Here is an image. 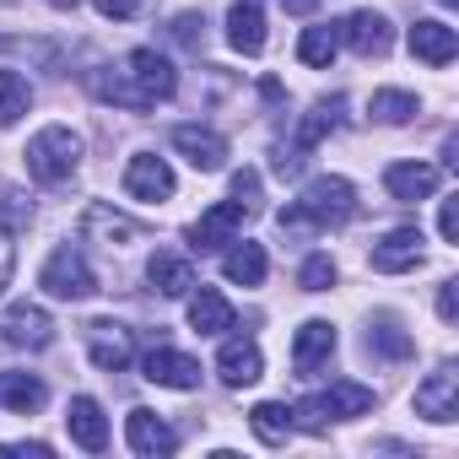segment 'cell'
Listing matches in <instances>:
<instances>
[{
  "instance_id": "cell-1",
  "label": "cell",
  "mask_w": 459,
  "mask_h": 459,
  "mask_svg": "<svg viewBox=\"0 0 459 459\" xmlns=\"http://www.w3.org/2000/svg\"><path fill=\"white\" fill-rule=\"evenodd\" d=\"M92 92L103 103H114V108H135L141 114V108H152V103H162V98L178 92V71L157 49H130L119 71L108 65V71L92 76Z\"/></svg>"
},
{
  "instance_id": "cell-2",
  "label": "cell",
  "mask_w": 459,
  "mask_h": 459,
  "mask_svg": "<svg viewBox=\"0 0 459 459\" xmlns=\"http://www.w3.org/2000/svg\"><path fill=\"white\" fill-rule=\"evenodd\" d=\"M351 216H357V189H351V178L319 173V178L303 184V195H298L276 221H281V233H308V227H341V221H351Z\"/></svg>"
},
{
  "instance_id": "cell-3",
  "label": "cell",
  "mask_w": 459,
  "mask_h": 459,
  "mask_svg": "<svg viewBox=\"0 0 459 459\" xmlns=\"http://www.w3.org/2000/svg\"><path fill=\"white\" fill-rule=\"evenodd\" d=\"M28 173L39 178V184H60V178H71L76 173V162H82V135L71 130V125H44L33 141H28Z\"/></svg>"
},
{
  "instance_id": "cell-4",
  "label": "cell",
  "mask_w": 459,
  "mask_h": 459,
  "mask_svg": "<svg viewBox=\"0 0 459 459\" xmlns=\"http://www.w3.org/2000/svg\"><path fill=\"white\" fill-rule=\"evenodd\" d=\"M39 287H44L49 298H60V303H82V298L98 292V276H92V265H87V255H82L76 244H60V249L44 260Z\"/></svg>"
},
{
  "instance_id": "cell-5",
  "label": "cell",
  "mask_w": 459,
  "mask_h": 459,
  "mask_svg": "<svg viewBox=\"0 0 459 459\" xmlns=\"http://www.w3.org/2000/svg\"><path fill=\"white\" fill-rule=\"evenodd\" d=\"M0 341L17 346V351H44L55 341V319L39 303H12L6 319H0Z\"/></svg>"
},
{
  "instance_id": "cell-6",
  "label": "cell",
  "mask_w": 459,
  "mask_h": 459,
  "mask_svg": "<svg viewBox=\"0 0 459 459\" xmlns=\"http://www.w3.org/2000/svg\"><path fill=\"white\" fill-rule=\"evenodd\" d=\"M249 221V205L244 200H216L211 211H200V221L189 227V244L195 249H221L238 238V227Z\"/></svg>"
},
{
  "instance_id": "cell-7",
  "label": "cell",
  "mask_w": 459,
  "mask_h": 459,
  "mask_svg": "<svg viewBox=\"0 0 459 459\" xmlns=\"http://www.w3.org/2000/svg\"><path fill=\"white\" fill-rule=\"evenodd\" d=\"M341 44H351L362 60H384L389 44H394L389 17H384V12H351V17L341 22Z\"/></svg>"
},
{
  "instance_id": "cell-8",
  "label": "cell",
  "mask_w": 459,
  "mask_h": 459,
  "mask_svg": "<svg viewBox=\"0 0 459 459\" xmlns=\"http://www.w3.org/2000/svg\"><path fill=\"white\" fill-rule=\"evenodd\" d=\"M416 416H427V421L459 416V373L454 368H437V373H427V384H416Z\"/></svg>"
},
{
  "instance_id": "cell-9",
  "label": "cell",
  "mask_w": 459,
  "mask_h": 459,
  "mask_svg": "<svg viewBox=\"0 0 459 459\" xmlns=\"http://www.w3.org/2000/svg\"><path fill=\"white\" fill-rule=\"evenodd\" d=\"M216 373H221L227 389H244V384H255V378L265 373V357H260L255 341L233 335V341H221V351H216Z\"/></svg>"
},
{
  "instance_id": "cell-10",
  "label": "cell",
  "mask_w": 459,
  "mask_h": 459,
  "mask_svg": "<svg viewBox=\"0 0 459 459\" xmlns=\"http://www.w3.org/2000/svg\"><path fill=\"white\" fill-rule=\"evenodd\" d=\"M125 195H130V200H168V195H173V168H168L162 157H152V152L130 157V168H125Z\"/></svg>"
},
{
  "instance_id": "cell-11",
  "label": "cell",
  "mask_w": 459,
  "mask_h": 459,
  "mask_svg": "<svg viewBox=\"0 0 459 459\" xmlns=\"http://www.w3.org/2000/svg\"><path fill=\"white\" fill-rule=\"evenodd\" d=\"M87 351L103 373H125L130 368V330L114 325V319H92L87 325Z\"/></svg>"
},
{
  "instance_id": "cell-12",
  "label": "cell",
  "mask_w": 459,
  "mask_h": 459,
  "mask_svg": "<svg viewBox=\"0 0 459 459\" xmlns=\"http://www.w3.org/2000/svg\"><path fill=\"white\" fill-rule=\"evenodd\" d=\"M330 357H335V325H330V319H308V325L298 330V341H292V368H298L303 378H314Z\"/></svg>"
},
{
  "instance_id": "cell-13",
  "label": "cell",
  "mask_w": 459,
  "mask_h": 459,
  "mask_svg": "<svg viewBox=\"0 0 459 459\" xmlns=\"http://www.w3.org/2000/svg\"><path fill=\"white\" fill-rule=\"evenodd\" d=\"M141 368H146V378L162 384V389H200V362L184 357V351H173V346H152Z\"/></svg>"
},
{
  "instance_id": "cell-14",
  "label": "cell",
  "mask_w": 459,
  "mask_h": 459,
  "mask_svg": "<svg viewBox=\"0 0 459 459\" xmlns=\"http://www.w3.org/2000/svg\"><path fill=\"white\" fill-rule=\"evenodd\" d=\"M65 427H71V443L87 448V454H103L108 448V421H103V405L92 394H76L65 405Z\"/></svg>"
},
{
  "instance_id": "cell-15",
  "label": "cell",
  "mask_w": 459,
  "mask_h": 459,
  "mask_svg": "<svg viewBox=\"0 0 459 459\" xmlns=\"http://www.w3.org/2000/svg\"><path fill=\"white\" fill-rule=\"evenodd\" d=\"M411 265H421V227H394V233H384L373 244V271L400 276Z\"/></svg>"
},
{
  "instance_id": "cell-16",
  "label": "cell",
  "mask_w": 459,
  "mask_h": 459,
  "mask_svg": "<svg viewBox=\"0 0 459 459\" xmlns=\"http://www.w3.org/2000/svg\"><path fill=\"white\" fill-rule=\"evenodd\" d=\"M411 55H416L421 65L443 71V65L459 55V33H454L448 22H432V17H427V22H416V28H411Z\"/></svg>"
},
{
  "instance_id": "cell-17",
  "label": "cell",
  "mask_w": 459,
  "mask_h": 459,
  "mask_svg": "<svg viewBox=\"0 0 459 459\" xmlns=\"http://www.w3.org/2000/svg\"><path fill=\"white\" fill-rule=\"evenodd\" d=\"M173 146L189 157V168H200V173H216L221 162H227V141L216 135V130H205V125H178L173 130Z\"/></svg>"
},
{
  "instance_id": "cell-18",
  "label": "cell",
  "mask_w": 459,
  "mask_h": 459,
  "mask_svg": "<svg viewBox=\"0 0 459 459\" xmlns=\"http://www.w3.org/2000/svg\"><path fill=\"white\" fill-rule=\"evenodd\" d=\"M125 437H130V448H135V454H146V459L173 454V443H178V437H173V427H168L157 411H141V405L125 416Z\"/></svg>"
},
{
  "instance_id": "cell-19",
  "label": "cell",
  "mask_w": 459,
  "mask_h": 459,
  "mask_svg": "<svg viewBox=\"0 0 459 459\" xmlns=\"http://www.w3.org/2000/svg\"><path fill=\"white\" fill-rule=\"evenodd\" d=\"M384 189L394 200H427L437 189V168L432 162H389L384 168Z\"/></svg>"
},
{
  "instance_id": "cell-20",
  "label": "cell",
  "mask_w": 459,
  "mask_h": 459,
  "mask_svg": "<svg viewBox=\"0 0 459 459\" xmlns=\"http://www.w3.org/2000/svg\"><path fill=\"white\" fill-rule=\"evenodd\" d=\"M341 114H346V98H325V103H314V108H308V114L298 119L292 152H303V157H308V152H314V146H319V141H325V135H330L335 125H341Z\"/></svg>"
},
{
  "instance_id": "cell-21",
  "label": "cell",
  "mask_w": 459,
  "mask_h": 459,
  "mask_svg": "<svg viewBox=\"0 0 459 459\" xmlns=\"http://www.w3.org/2000/svg\"><path fill=\"white\" fill-rule=\"evenodd\" d=\"M146 276H152V287L162 298H189V287H195V265L184 255H173V249H157L152 265H146Z\"/></svg>"
},
{
  "instance_id": "cell-22",
  "label": "cell",
  "mask_w": 459,
  "mask_h": 459,
  "mask_svg": "<svg viewBox=\"0 0 459 459\" xmlns=\"http://www.w3.org/2000/svg\"><path fill=\"white\" fill-rule=\"evenodd\" d=\"M189 330H200V335H227V330H233V303H227L216 287H200V292L189 298Z\"/></svg>"
},
{
  "instance_id": "cell-23",
  "label": "cell",
  "mask_w": 459,
  "mask_h": 459,
  "mask_svg": "<svg viewBox=\"0 0 459 459\" xmlns=\"http://www.w3.org/2000/svg\"><path fill=\"white\" fill-rule=\"evenodd\" d=\"M227 44H233L238 55H260L265 49V17L255 0H238L233 12H227Z\"/></svg>"
},
{
  "instance_id": "cell-24",
  "label": "cell",
  "mask_w": 459,
  "mask_h": 459,
  "mask_svg": "<svg viewBox=\"0 0 459 459\" xmlns=\"http://www.w3.org/2000/svg\"><path fill=\"white\" fill-rule=\"evenodd\" d=\"M44 400H49V389H44L39 373H0V405H6V411L33 416Z\"/></svg>"
},
{
  "instance_id": "cell-25",
  "label": "cell",
  "mask_w": 459,
  "mask_h": 459,
  "mask_svg": "<svg viewBox=\"0 0 459 459\" xmlns=\"http://www.w3.org/2000/svg\"><path fill=\"white\" fill-rule=\"evenodd\" d=\"M221 276L227 281H233V287H260L265 281V249L260 244H233V249H227V260H221Z\"/></svg>"
},
{
  "instance_id": "cell-26",
  "label": "cell",
  "mask_w": 459,
  "mask_h": 459,
  "mask_svg": "<svg viewBox=\"0 0 459 459\" xmlns=\"http://www.w3.org/2000/svg\"><path fill=\"white\" fill-rule=\"evenodd\" d=\"M341 55V22H325V28H303L298 39V60L314 65V71H330V60Z\"/></svg>"
},
{
  "instance_id": "cell-27",
  "label": "cell",
  "mask_w": 459,
  "mask_h": 459,
  "mask_svg": "<svg viewBox=\"0 0 459 459\" xmlns=\"http://www.w3.org/2000/svg\"><path fill=\"white\" fill-rule=\"evenodd\" d=\"M82 227H87L92 238H108V244H135V238H141V221H130V216H119V211H108V205H87Z\"/></svg>"
},
{
  "instance_id": "cell-28",
  "label": "cell",
  "mask_w": 459,
  "mask_h": 459,
  "mask_svg": "<svg viewBox=\"0 0 459 459\" xmlns=\"http://www.w3.org/2000/svg\"><path fill=\"white\" fill-rule=\"evenodd\" d=\"M28 108H33V87H28V76H22V71H0V130L17 125Z\"/></svg>"
},
{
  "instance_id": "cell-29",
  "label": "cell",
  "mask_w": 459,
  "mask_h": 459,
  "mask_svg": "<svg viewBox=\"0 0 459 459\" xmlns=\"http://www.w3.org/2000/svg\"><path fill=\"white\" fill-rule=\"evenodd\" d=\"M249 427H255V437L260 443H287V432H292V411L287 405H276V400H260L255 411H249Z\"/></svg>"
},
{
  "instance_id": "cell-30",
  "label": "cell",
  "mask_w": 459,
  "mask_h": 459,
  "mask_svg": "<svg viewBox=\"0 0 459 459\" xmlns=\"http://www.w3.org/2000/svg\"><path fill=\"white\" fill-rule=\"evenodd\" d=\"M416 92H400V87H384V92H373V103H368V114L378 119V125H405V119H416Z\"/></svg>"
},
{
  "instance_id": "cell-31",
  "label": "cell",
  "mask_w": 459,
  "mask_h": 459,
  "mask_svg": "<svg viewBox=\"0 0 459 459\" xmlns=\"http://www.w3.org/2000/svg\"><path fill=\"white\" fill-rule=\"evenodd\" d=\"M325 405H330V416H368V411H373V389L341 378V384L325 389Z\"/></svg>"
},
{
  "instance_id": "cell-32",
  "label": "cell",
  "mask_w": 459,
  "mask_h": 459,
  "mask_svg": "<svg viewBox=\"0 0 459 459\" xmlns=\"http://www.w3.org/2000/svg\"><path fill=\"white\" fill-rule=\"evenodd\" d=\"M368 346H373V351H384V357H394V362L416 351V341H411L394 319H378V330H368Z\"/></svg>"
},
{
  "instance_id": "cell-33",
  "label": "cell",
  "mask_w": 459,
  "mask_h": 459,
  "mask_svg": "<svg viewBox=\"0 0 459 459\" xmlns=\"http://www.w3.org/2000/svg\"><path fill=\"white\" fill-rule=\"evenodd\" d=\"M298 287H303V292H330V287H335V260H330V255H308L303 271H298Z\"/></svg>"
},
{
  "instance_id": "cell-34",
  "label": "cell",
  "mask_w": 459,
  "mask_h": 459,
  "mask_svg": "<svg viewBox=\"0 0 459 459\" xmlns=\"http://www.w3.org/2000/svg\"><path fill=\"white\" fill-rule=\"evenodd\" d=\"M330 405H325V394H308V400H298L292 405V427H303V432H330Z\"/></svg>"
},
{
  "instance_id": "cell-35",
  "label": "cell",
  "mask_w": 459,
  "mask_h": 459,
  "mask_svg": "<svg viewBox=\"0 0 459 459\" xmlns=\"http://www.w3.org/2000/svg\"><path fill=\"white\" fill-rule=\"evenodd\" d=\"M28 221H33L28 195H22V189H0V227H6V233H22Z\"/></svg>"
},
{
  "instance_id": "cell-36",
  "label": "cell",
  "mask_w": 459,
  "mask_h": 459,
  "mask_svg": "<svg viewBox=\"0 0 459 459\" xmlns=\"http://www.w3.org/2000/svg\"><path fill=\"white\" fill-rule=\"evenodd\" d=\"M173 39H178L184 49H200V44H205V17H200V12H184V17L173 22Z\"/></svg>"
},
{
  "instance_id": "cell-37",
  "label": "cell",
  "mask_w": 459,
  "mask_h": 459,
  "mask_svg": "<svg viewBox=\"0 0 459 459\" xmlns=\"http://www.w3.org/2000/svg\"><path fill=\"white\" fill-rule=\"evenodd\" d=\"M255 195H260V173H255V168H244V173H233V200H244V205L255 211Z\"/></svg>"
},
{
  "instance_id": "cell-38",
  "label": "cell",
  "mask_w": 459,
  "mask_h": 459,
  "mask_svg": "<svg viewBox=\"0 0 459 459\" xmlns=\"http://www.w3.org/2000/svg\"><path fill=\"white\" fill-rule=\"evenodd\" d=\"M437 319H443V325L459 319V281H443V287H437Z\"/></svg>"
},
{
  "instance_id": "cell-39",
  "label": "cell",
  "mask_w": 459,
  "mask_h": 459,
  "mask_svg": "<svg viewBox=\"0 0 459 459\" xmlns=\"http://www.w3.org/2000/svg\"><path fill=\"white\" fill-rule=\"evenodd\" d=\"M12 271H17V249H12V233L0 227V292L12 287Z\"/></svg>"
},
{
  "instance_id": "cell-40",
  "label": "cell",
  "mask_w": 459,
  "mask_h": 459,
  "mask_svg": "<svg viewBox=\"0 0 459 459\" xmlns=\"http://www.w3.org/2000/svg\"><path fill=\"white\" fill-rule=\"evenodd\" d=\"M437 233H443V244H454V238H459V211H454V200H443V205H437Z\"/></svg>"
},
{
  "instance_id": "cell-41",
  "label": "cell",
  "mask_w": 459,
  "mask_h": 459,
  "mask_svg": "<svg viewBox=\"0 0 459 459\" xmlns=\"http://www.w3.org/2000/svg\"><path fill=\"white\" fill-rule=\"evenodd\" d=\"M98 12H103V17H114V22H125V17H135V12H141V0H98Z\"/></svg>"
},
{
  "instance_id": "cell-42",
  "label": "cell",
  "mask_w": 459,
  "mask_h": 459,
  "mask_svg": "<svg viewBox=\"0 0 459 459\" xmlns=\"http://www.w3.org/2000/svg\"><path fill=\"white\" fill-rule=\"evenodd\" d=\"M281 6H287L292 17H308V12H319V0H281Z\"/></svg>"
},
{
  "instance_id": "cell-43",
  "label": "cell",
  "mask_w": 459,
  "mask_h": 459,
  "mask_svg": "<svg viewBox=\"0 0 459 459\" xmlns=\"http://www.w3.org/2000/svg\"><path fill=\"white\" fill-rule=\"evenodd\" d=\"M437 6H459V0H437Z\"/></svg>"
},
{
  "instance_id": "cell-44",
  "label": "cell",
  "mask_w": 459,
  "mask_h": 459,
  "mask_svg": "<svg viewBox=\"0 0 459 459\" xmlns=\"http://www.w3.org/2000/svg\"><path fill=\"white\" fill-rule=\"evenodd\" d=\"M55 6H71V0H55Z\"/></svg>"
}]
</instances>
